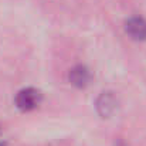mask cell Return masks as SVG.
Wrapping results in <instances>:
<instances>
[{"mask_svg": "<svg viewBox=\"0 0 146 146\" xmlns=\"http://www.w3.org/2000/svg\"><path fill=\"white\" fill-rule=\"evenodd\" d=\"M126 33L135 40H146V20L141 17H132L126 21Z\"/></svg>", "mask_w": 146, "mask_h": 146, "instance_id": "7a4b0ae2", "label": "cell"}, {"mask_svg": "<svg viewBox=\"0 0 146 146\" xmlns=\"http://www.w3.org/2000/svg\"><path fill=\"white\" fill-rule=\"evenodd\" d=\"M41 102V92L36 88H24L16 97V105L21 111H31Z\"/></svg>", "mask_w": 146, "mask_h": 146, "instance_id": "6da1fadb", "label": "cell"}, {"mask_svg": "<svg viewBox=\"0 0 146 146\" xmlns=\"http://www.w3.org/2000/svg\"><path fill=\"white\" fill-rule=\"evenodd\" d=\"M97 106H98V111H99V113L101 115H104V116H108V115H111L113 111H115V108H116V101H115V98L112 97L111 94H102L99 99H98L97 102Z\"/></svg>", "mask_w": 146, "mask_h": 146, "instance_id": "277c9868", "label": "cell"}, {"mask_svg": "<svg viewBox=\"0 0 146 146\" xmlns=\"http://www.w3.org/2000/svg\"><path fill=\"white\" fill-rule=\"evenodd\" d=\"M90 80H91V74H90V71H88L85 67H82V65H77V67H74V68L70 71V81H71V84H74L75 87L82 88V87L88 85Z\"/></svg>", "mask_w": 146, "mask_h": 146, "instance_id": "3957f363", "label": "cell"}]
</instances>
